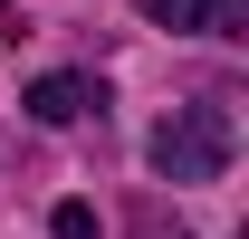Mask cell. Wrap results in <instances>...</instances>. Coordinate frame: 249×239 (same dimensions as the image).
Listing matches in <instances>:
<instances>
[{
	"instance_id": "5b68a950",
	"label": "cell",
	"mask_w": 249,
	"mask_h": 239,
	"mask_svg": "<svg viewBox=\"0 0 249 239\" xmlns=\"http://www.w3.org/2000/svg\"><path fill=\"white\" fill-rule=\"evenodd\" d=\"M48 230H58V239H96V210H87V201H58V210H48Z\"/></svg>"
},
{
	"instance_id": "3957f363",
	"label": "cell",
	"mask_w": 249,
	"mask_h": 239,
	"mask_svg": "<svg viewBox=\"0 0 249 239\" xmlns=\"http://www.w3.org/2000/svg\"><path fill=\"white\" fill-rule=\"evenodd\" d=\"M154 29H201V0H134Z\"/></svg>"
},
{
	"instance_id": "7a4b0ae2",
	"label": "cell",
	"mask_w": 249,
	"mask_h": 239,
	"mask_svg": "<svg viewBox=\"0 0 249 239\" xmlns=\"http://www.w3.org/2000/svg\"><path fill=\"white\" fill-rule=\"evenodd\" d=\"M87 105H106L96 77H38V86H29V115H38V124H77Z\"/></svg>"
},
{
	"instance_id": "6da1fadb",
	"label": "cell",
	"mask_w": 249,
	"mask_h": 239,
	"mask_svg": "<svg viewBox=\"0 0 249 239\" xmlns=\"http://www.w3.org/2000/svg\"><path fill=\"white\" fill-rule=\"evenodd\" d=\"M230 144H240V124H230V96H192V105H173V115L154 124V172L163 182H220V163H230Z\"/></svg>"
},
{
	"instance_id": "277c9868",
	"label": "cell",
	"mask_w": 249,
	"mask_h": 239,
	"mask_svg": "<svg viewBox=\"0 0 249 239\" xmlns=\"http://www.w3.org/2000/svg\"><path fill=\"white\" fill-rule=\"evenodd\" d=\"M201 29H211V38H240L249 29V0H201Z\"/></svg>"
}]
</instances>
